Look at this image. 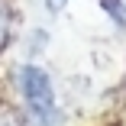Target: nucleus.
Segmentation results:
<instances>
[{"label":"nucleus","instance_id":"nucleus-3","mask_svg":"<svg viewBox=\"0 0 126 126\" xmlns=\"http://www.w3.org/2000/svg\"><path fill=\"white\" fill-rule=\"evenodd\" d=\"M45 42H48V36L42 29H32V42L26 39V55H42L45 52Z\"/></svg>","mask_w":126,"mask_h":126},{"label":"nucleus","instance_id":"nucleus-2","mask_svg":"<svg viewBox=\"0 0 126 126\" xmlns=\"http://www.w3.org/2000/svg\"><path fill=\"white\" fill-rule=\"evenodd\" d=\"M100 10H104L116 26H126V0H100Z\"/></svg>","mask_w":126,"mask_h":126},{"label":"nucleus","instance_id":"nucleus-4","mask_svg":"<svg viewBox=\"0 0 126 126\" xmlns=\"http://www.w3.org/2000/svg\"><path fill=\"white\" fill-rule=\"evenodd\" d=\"M7 39H10V13L3 7V0H0V48L7 45Z\"/></svg>","mask_w":126,"mask_h":126},{"label":"nucleus","instance_id":"nucleus-6","mask_svg":"<svg viewBox=\"0 0 126 126\" xmlns=\"http://www.w3.org/2000/svg\"><path fill=\"white\" fill-rule=\"evenodd\" d=\"M58 3H68V0H58Z\"/></svg>","mask_w":126,"mask_h":126},{"label":"nucleus","instance_id":"nucleus-5","mask_svg":"<svg viewBox=\"0 0 126 126\" xmlns=\"http://www.w3.org/2000/svg\"><path fill=\"white\" fill-rule=\"evenodd\" d=\"M0 126H19V123H16L10 113H0Z\"/></svg>","mask_w":126,"mask_h":126},{"label":"nucleus","instance_id":"nucleus-1","mask_svg":"<svg viewBox=\"0 0 126 126\" xmlns=\"http://www.w3.org/2000/svg\"><path fill=\"white\" fill-rule=\"evenodd\" d=\"M19 87H23V97H26V107H29L36 126H55V123H58L52 78H48L42 68L23 65V68H19Z\"/></svg>","mask_w":126,"mask_h":126}]
</instances>
